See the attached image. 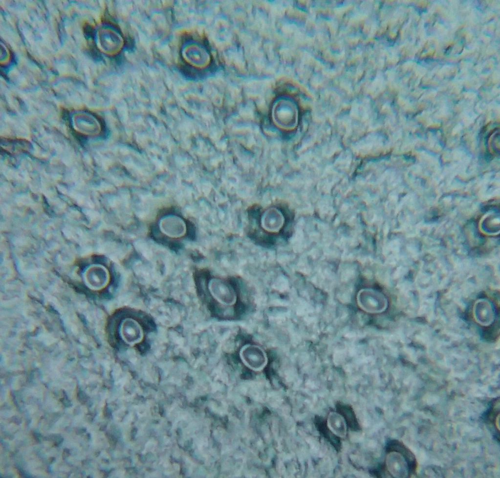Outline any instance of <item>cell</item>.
I'll return each instance as SVG.
<instances>
[{
    "label": "cell",
    "instance_id": "cell-1",
    "mask_svg": "<svg viewBox=\"0 0 500 478\" xmlns=\"http://www.w3.org/2000/svg\"><path fill=\"white\" fill-rule=\"evenodd\" d=\"M386 466L388 473L396 478H410L416 474L417 463L414 455L403 443L392 440L388 447Z\"/></svg>",
    "mask_w": 500,
    "mask_h": 478
},
{
    "label": "cell",
    "instance_id": "cell-2",
    "mask_svg": "<svg viewBox=\"0 0 500 478\" xmlns=\"http://www.w3.org/2000/svg\"><path fill=\"white\" fill-rule=\"evenodd\" d=\"M284 222L282 212L276 208H271L263 214L261 226L265 230L270 232H277L283 227Z\"/></svg>",
    "mask_w": 500,
    "mask_h": 478
},
{
    "label": "cell",
    "instance_id": "cell-3",
    "mask_svg": "<svg viewBox=\"0 0 500 478\" xmlns=\"http://www.w3.org/2000/svg\"><path fill=\"white\" fill-rule=\"evenodd\" d=\"M326 423L331 432L338 437L344 438L347 435V423L343 417L338 412H330Z\"/></svg>",
    "mask_w": 500,
    "mask_h": 478
},
{
    "label": "cell",
    "instance_id": "cell-4",
    "mask_svg": "<svg viewBox=\"0 0 500 478\" xmlns=\"http://www.w3.org/2000/svg\"><path fill=\"white\" fill-rule=\"evenodd\" d=\"M213 294L220 300L234 296L233 289L226 282L218 279H212L209 284Z\"/></svg>",
    "mask_w": 500,
    "mask_h": 478
},
{
    "label": "cell",
    "instance_id": "cell-5",
    "mask_svg": "<svg viewBox=\"0 0 500 478\" xmlns=\"http://www.w3.org/2000/svg\"><path fill=\"white\" fill-rule=\"evenodd\" d=\"M336 407L337 412L343 417L347 425L352 430L358 431L360 426L352 408L350 405L342 402L338 403Z\"/></svg>",
    "mask_w": 500,
    "mask_h": 478
},
{
    "label": "cell",
    "instance_id": "cell-6",
    "mask_svg": "<svg viewBox=\"0 0 500 478\" xmlns=\"http://www.w3.org/2000/svg\"><path fill=\"white\" fill-rule=\"evenodd\" d=\"M476 316L477 319L480 323L484 324H488L492 321L494 317V312L492 308L489 303H481L477 304Z\"/></svg>",
    "mask_w": 500,
    "mask_h": 478
}]
</instances>
